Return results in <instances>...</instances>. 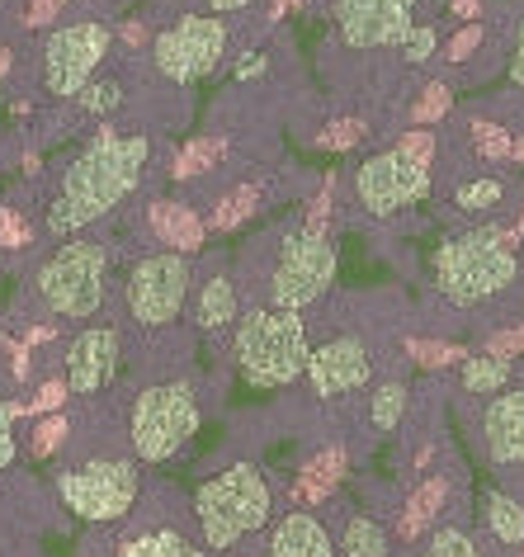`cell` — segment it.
Wrapping results in <instances>:
<instances>
[{"label":"cell","instance_id":"cell-1","mask_svg":"<svg viewBox=\"0 0 524 557\" xmlns=\"http://www.w3.org/2000/svg\"><path fill=\"white\" fill-rule=\"evenodd\" d=\"M151 157L147 137H118V133H100L95 143H86L72 157L62 175V194L48 213V232L66 236L86 222L114 213L142 180V165Z\"/></svg>","mask_w":524,"mask_h":557},{"label":"cell","instance_id":"cell-2","mask_svg":"<svg viewBox=\"0 0 524 557\" xmlns=\"http://www.w3.org/2000/svg\"><path fill=\"white\" fill-rule=\"evenodd\" d=\"M520 274V260L510 250V236L477 227L463 236H449L435 250V284L453 308H477V302L501 298Z\"/></svg>","mask_w":524,"mask_h":557},{"label":"cell","instance_id":"cell-3","mask_svg":"<svg viewBox=\"0 0 524 557\" xmlns=\"http://www.w3.org/2000/svg\"><path fill=\"white\" fill-rule=\"evenodd\" d=\"M270 515H274V492H270L265 472L251 463L227 468L223 478L203 482L195 492V520L213 553L237 548L246 534L270 524Z\"/></svg>","mask_w":524,"mask_h":557},{"label":"cell","instance_id":"cell-4","mask_svg":"<svg viewBox=\"0 0 524 557\" xmlns=\"http://www.w3.org/2000/svg\"><path fill=\"white\" fill-rule=\"evenodd\" d=\"M312 345L298 312L284 308H251L237 322V364L246 383L255 387H288L308 373Z\"/></svg>","mask_w":524,"mask_h":557},{"label":"cell","instance_id":"cell-5","mask_svg":"<svg viewBox=\"0 0 524 557\" xmlns=\"http://www.w3.org/2000/svg\"><path fill=\"white\" fill-rule=\"evenodd\" d=\"M199 397L189 383H157L147 393H137L133 401V454L147 458V463H165L185 449L189 440L199 435Z\"/></svg>","mask_w":524,"mask_h":557},{"label":"cell","instance_id":"cell-6","mask_svg":"<svg viewBox=\"0 0 524 557\" xmlns=\"http://www.w3.org/2000/svg\"><path fill=\"white\" fill-rule=\"evenodd\" d=\"M336 270H340V256H336V242L326 232H294L288 242L279 246V260H274V274H270V308H284V312H302L308 302H316L336 284Z\"/></svg>","mask_w":524,"mask_h":557},{"label":"cell","instance_id":"cell-7","mask_svg":"<svg viewBox=\"0 0 524 557\" xmlns=\"http://www.w3.org/2000/svg\"><path fill=\"white\" fill-rule=\"evenodd\" d=\"M109 250L104 242H72L38 270V294L58 317H90L104 302Z\"/></svg>","mask_w":524,"mask_h":557},{"label":"cell","instance_id":"cell-8","mask_svg":"<svg viewBox=\"0 0 524 557\" xmlns=\"http://www.w3.org/2000/svg\"><path fill=\"white\" fill-rule=\"evenodd\" d=\"M189 288H195V270L180 250H161L133 264L128 274V312L142 326H171L185 312Z\"/></svg>","mask_w":524,"mask_h":557},{"label":"cell","instance_id":"cell-9","mask_svg":"<svg viewBox=\"0 0 524 557\" xmlns=\"http://www.w3.org/2000/svg\"><path fill=\"white\" fill-rule=\"evenodd\" d=\"M58 492L80 520H123L137 500V468L128 458H95L86 468L62 472Z\"/></svg>","mask_w":524,"mask_h":557},{"label":"cell","instance_id":"cell-10","mask_svg":"<svg viewBox=\"0 0 524 557\" xmlns=\"http://www.w3.org/2000/svg\"><path fill=\"white\" fill-rule=\"evenodd\" d=\"M227 58V24L213 15H185L151 44V62L171 81H199Z\"/></svg>","mask_w":524,"mask_h":557},{"label":"cell","instance_id":"cell-11","mask_svg":"<svg viewBox=\"0 0 524 557\" xmlns=\"http://www.w3.org/2000/svg\"><path fill=\"white\" fill-rule=\"evenodd\" d=\"M425 194H431V165L411 161L402 147L378 151V157H369L360 171H354V199L374 218L402 213L407 203H421Z\"/></svg>","mask_w":524,"mask_h":557},{"label":"cell","instance_id":"cell-12","mask_svg":"<svg viewBox=\"0 0 524 557\" xmlns=\"http://www.w3.org/2000/svg\"><path fill=\"white\" fill-rule=\"evenodd\" d=\"M109 44H114V34H109V24H100V20H80V24L58 29L48 38V48H43L48 90L62 95V100L80 95L90 86V76H95V66H100V58L109 52Z\"/></svg>","mask_w":524,"mask_h":557},{"label":"cell","instance_id":"cell-13","mask_svg":"<svg viewBox=\"0 0 524 557\" xmlns=\"http://www.w3.org/2000/svg\"><path fill=\"white\" fill-rule=\"evenodd\" d=\"M411 5L416 0H336V29L350 48H388L407 44Z\"/></svg>","mask_w":524,"mask_h":557},{"label":"cell","instance_id":"cell-14","mask_svg":"<svg viewBox=\"0 0 524 557\" xmlns=\"http://www.w3.org/2000/svg\"><path fill=\"white\" fill-rule=\"evenodd\" d=\"M308 383L316 397H345L360 393V387L374 383V355L360 336H336L326 345H316L308 359Z\"/></svg>","mask_w":524,"mask_h":557},{"label":"cell","instance_id":"cell-15","mask_svg":"<svg viewBox=\"0 0 524 557\" xmlns=\"http://www.w3.org/2000/svg\"><path fill=\"white\" fill-rule=\"evenodd\" d=\"M114 373H118V331L109 326L80 331L72 350H66V387L76 397H95L100 387H109Z\"/></svg>","mask_w":524,"mask_h":557},{"label":"cell","instance_id":"cell-16","mask_svg":"<svg viewBox=\"0 0 524 557\" xmlns=\"http://www.w3.org/2000/svg\"><path fill=\"white\" fill-rule=\"evenodd\" d=\"M482 444L496 468H524V387H506L487 401Z\"/></svg>","mask_w":524,"mask_h":557},{"label":"cell","instance_id":"cell-17","mask_svg":"<svg viewBox=\"0 0 524 557\" xmlns=\"http://www.w3.org/2000/svg\"><path fill=\"white\" fill-rule=\"evenodd\" d=\"M265 557H336V543L312 510H294L274 524Z\"/></svg>","mask_w":524,"mask_h":557},{"label":"cell","instance_id":"cell-18","mask_svg":"<svg viewBox=\"0 0 524 557\" xmlns=\"http://www.w3.org/2000/svg\"><path fill=\"white\" fill-rule=\"evenodd\" d=\"M482 529H487V539L496 543V553H515L524 543V500L501 492V486H491V492L482 496Z\"/></svg>","mask_w":524,"mask_h":557},{"label":"cell","instance_id":"cell-19","mask_svg":"<svg viewBox=\"0 0 524 557\" xmlns=\"http://www.w3.org/2000/svg\"><path fill=\"white\" fill-rule=\"evenodd\" d=\"M151 232H157L165 246L180 250V256H189V250L203 246V222L189 213L185 203H157L151 208Z\"/></svg>","mask_w":524,"mask_h":557},{"label":"cell","instance_id":"cell-20","mask_svg":"<svg viewBox=\"0 0 524 557\" xmlns=\"http://www.w3.org/2000/svg\"><path fill=\"white\" fill-rule=\"evenodd\" d=\"M445 496H449V478H431V482H421L416 492H411L407 510H402V534H407V539L425 534V529L435 524L439 506H445Z\"/></svg>","mask_w":524,"mask_h":557},{"label":"cell","instance_id":"cell-21","mask_svg":"<svg viewBox=\"0 0 524 557\" xmlns=\"http://www.w3.org/2000/svg\"><path fill=\"white\" fill-rule=\"evenodd\" d=\"M510 373H515V364H510V359H501V355H491V350L463 359V387H467V393H482V397L506 393Z\"/></svg>","mask_w":524,"mask_h":557},{"label":"cell","instance_id":"cell-22","mask_svg":"<svg viewBox=\"0 0 524 557\" xmlns=\"http://www.w3.org/2000/svg\"><path fill=\"white\" fill-rule=\"evenodd\" d=\"M392 543H388V529L369 515H350L340 529V557H388Z\"/></svg>","mask_w":524,"mask_h":557},{"label":"cell","instance_id":"cell-23","mask_svg":"<svg viewBox=\"0 0 524 557\" xmlns=\"http://www.w3.org/2000/svg\"><path fill=\"white\" fill-rule=\"evenodd\" d=\"M237 322V284H232L227 274H213L209 284H203V294H199V326H232Z\"/></svg>","mask_w":524,"mask_h":557},{"label":"cell","instance_id":"cell-24","mask_svg":"<svg viewBox=\"0 0 524 557\" xmlns=\"http://www.w3.org/2000/svg\"><path fill=\"white\" fill-rule=\"evenodd\" d=\"M118 557H203V548H195L185 534L175 529H157V534H137L118 548Z\"/></svg>","mask_w":524,"mask_h":557},{"label":"cell","instance_id":"cell-25","mask_svg":"<svg viewBox=\"0 0 524 557\" xmlns=\"http://www.w3.org/2000/svg\"><path fill=\"white\" fill-rule=\"evenodd\" d=\"M407 387L402 383H383L374 387V397H369V421H374V430H383V435H392L397 425H402L407 416Z\"/></svg>","mask_w":524,"mask_h":557},{"label":"cell","instance_id":"cell-26","mask_svg":"<svg viewBox=\"0 0 524 557\" xmlns=\"http://www.w3.org/2000/svg\"><path fill=\"white\" fill-rule=\"evenodd\" d=\"M223 151H227V143L217 133H209V137H195L180 157H175V180H195V175H203L213 161H223Z\"/></svg>","mask_w":524,"mask_h":557},{"label":"cell","instance_id":"cell-27","mask_svg":"<svg viewBox=\"0 0 524 557\" xmlns=\"http://www.w3.org/2000/svg\"><path fill=\"white\" fill-rule=\"evenodd\" d=\"M421 557H487L482 553V543L467 534V529H453V524H439L431 539H425Z\"/></svg>","mask_w":524,"mask_h":557},{"label":"cell","instance_id":"cell-28","mask_svg":"<svg viewBox=\"0 0 524 557\" xmlns=\"http://www.w3.org/2000/svg\"><path fill=\"white\" fill-rule=\"evenodd\" d=\"M255 208H260V189H255V185H237L232 194H223V199H217V208H213V227H223V232L241 227V222L251 218Z\"/></svg>","mask_w":524,"mask_h":557},{"label":"cell","instance_id":"cell-29","mask_svg":"<svg viewBox=\"0 0 524 557\" xmlns=\"http://www.w3.org/2000/svg\"><path fill=\"white\" fill-rule=\"evenodd\" d=\"M501 199H506L501 180H473V185H463L459 194H453V203H459L463 213H491Z\"/></svg>","mask_w":524,"mask_h":557},{"label":"cell","instance_id":"cell-30","mask_svg":"<svg viewBox=\"0 0 524 557\" xmlns=\"http://www.w3.org/2000/svg\"><path fill=\"white\" fill-rule=\"evenodd\" d=\"M449 104H453V90L435 81V86H425V90H421V100L411 104V119H416V123H435L439 114H449Z\"/></svg>","mask_w":524,"mask_h":557},{"label":"cell","instance_id":"cell-31","mask_svg":"<svg viewBox=\"0 0 524 557\" xmlns=\"http://www.w3.org/2000/svg\"><path fill=\"white\" fill-rule=\"evenodd\" d=\"M407 355L425 369H439V364H453V359H467V350L459 345H435V341H407Z\"/></svg>","mask_w":524,"mask_h":557},{"label":"cell","instance_id":"cell-32","mask_svg":"<svg viewBox=\"0 0 524 557\" xmlns=\"http://www.w3.org/2000/svg\"><path fill=\"white\" fill-rule=\"evenodd\" d=\"M76 100H80L86 114H104V109H118L123 95H118V81H90V86L80 90Z\"/></svg>","mask_w":524,"mask_h":557},{"label":"cell","instance_id":"cell-33","mask_svg":"<svg viewBox=\"0 0 524 557\" xmlns=\"http://www.w3.org/2000/svg\"><path fill=\"white\" fill-rule=\"evenodd\" d=\"M302 472H308V478H316V482H326V486H336V482L345 478V454H340V449H326V454H316Z\"/></svg>","mask_w":524,"mask_h":557},{"label":"cell","instance_id":"cell-34","mask_svg":"<svg viewBox=\"0 0 524 557\" xmlns=\"http://www.w3.org/2000/svg\"><path fill=\"white\" fill-rule=\"evenodd\" d=\"M24 407H15V401H0V472H5L10 463H15V416H20Z\"/></svg>","mask_w":524,"mask_h":557},{"label":"cell","instance_id":"cell-35","mask_svg":"<svg viewBox=\"0 0 524 557\" xmlns=\"http://www.w3.org/2000/svg\"><path fill=\"white\" fill-rule=\"evenodd\" d=\"M435 48H439V34H435V24H416V29L407 34V44H402L407 62H425V58H431Z\"/></svg>","mask_w":524,"mask_h":557},{"label":"cell","instance_id":"cell-36","mask_svg":"<svg viewBox=\"0 0 524 557\" xmlns=\"http://www.w3.org/2000/svg\"><path fill=\"white\" fill-rule=\"evenodd\" d=\"M473 143H477L482 157H510V147H515L501 128H496V123H477V128H473Z\"/></svg>","mask_w":524,"mask_h":557},{"label":"cell","instance_id":"cell-37","mask_svg":"<svg viewBox=\"0 0 524 557\" xmlns=\"http://www.w3.org/2000/svg\"><path fill=\"white\" fill-rule=\"evenodd\" d=\"M364 137V123L360 119H340V123H330V128L322 133V147H336V151H345V147H354Z\"/></svg>","mask_w":524,"mask_h":557},{"label":"cell","instance_id":"cell-38","mask_svg":"<svg viewBox=\"0 0 524 557\" xmlns=\"http://www.w3.org/2000/svg\"><path fill=\"white\" fill-rule=\"evenodd\" d=\"M62 435H66V421L62 416H48V421L34 430V458H48L62 444Z\"/></svg>","mask_w":524,"mask_h":557},{"label":"cell","instance_id":"cell-39","mask_svg":"<svg viewBox=\"0 0 524 557\" xmlns=\"http://www.w3.org/2000/svg\"><path fill=\"white\" fill-rule=\"evenodd\" d=\"M487 38V24H467L449 38V62H467V52H477V44Z\"/></svg>","mask_w":524,"mask_h":557},{"label":"cell","instance_id":"cell-40","mask_svg":"<svg viewBox=\"0 0 524 557\" xmlns=\"http://www.w3.org/2000/svg\"><path fill=\"white\" fill-rule=\"evenodd\" d=\"M0 246H29V222L15 208H0Z\"/></svg>","mask_w":524,"mask_h":557},{"label":"cell","instance_id":"cell-41","mask_svg":"<svg viewBox=\"0 0 524 557\" xmlns=\"http://www.w3.org/2000/svg\"><path fill=\"white\" fill-rule=\"evenodd\" d=\"M66 393H72V387H66V379H62V383H43V387H38V397L29 401V416L58 411V407H62V401H66Z\"/></svg>","mask_w":524,"mask_h":557},{"label":"cell","instance_id":"cell-42","mask_svg":"<svg viewBox=\"0 0 524 557\" xmlns=\"http://www.w3.org/2000/svg\"><path fill=\"white\" fill-rule=\"evenodd\" d=\"M397 147H402V151H407V157H411V161H421V165H431V157H435V137H431V133H425V128H416V133H407V137H402V143H397Z\"/></svg>","mask_w":524,"mask_h":557},{"label":"cell","instance_id":"cell-43","mask_svg":"<svg viewBox=\"0 0 524 557\" xmlns=\"http://www.w3.org/2000/svg\"><path fill=\"white\" fill-rule=\"evenodd\" d=\"M487 350H491V355H501V359L520 355V350H524V326H515V331H496V336L487 341Z\"/></svg>","mask_w":524,"mask_h":557},{"label":"cell","instance_id":"cell-44","mask_svg":"<svg viewBox=\"0 0 524 557\" xmlns=\"http://www.w3.org/2000/svg\"><path fill=\"white\" fill-rule=\"evenodd\" d=\"M62 5H66V0H29V20H24V24H34V29H38V24H52L62 15Z\"/></svg>","mask_w":524,"mask_h":557},{"label":"cell","instance_id":"cell-45","mask_svg":"<svg viewBox=\"0 0 524 557\" xmlns=\"http://www.w3.org/2000/svg\"><path fill=\"white\" fill-rule=\"evenodd\" d=\"M449 10L467 24H482V0H449Z\"/></svg>","mask_w":524,"mask_h":557},{"label":"cell","instance_id":"cell-46","mask_svg":"<svg viewBox=\"0 0 524 557\" xmlns=\"http://www.w3.org/2000/svg\"><path fill=\"white\" fill-rule=\"evenodd\" d=\"M510 81L524 90V24H520V44H515V58H510Z\"/></svg>","mask_w":524,"mask_h":557},{"label":"cell","instance_id":"cell-47","mask_svg":"<svg viewBox=\"0 0 524 557\" xmlns=\"http://www.w3.org/2000/svg\"><path fill=\"white\" fill-rule=\"evenodd\" d=\"M265 72V58H246L241 66H237V81H251V76H260Z\"/></svg>","mask_w":524,"mask_h":557},{"label":"cell","instance_id":"cell-48","mask_svg":"<svg viewBox=\"0 0 524 557\" xmlns=\"http://www.w3.org/2000/svg\"><path fill=\"white\" fill-rule=\"evenodd\" d=\"M213 10H241V5H251V0H209Z\"/></svg>","mask_w":524,"mask_h":557},{"label":"cell","instance_id":"cell-49","mask_svg":"<svg viewBox=\"0 0 524 557\" xmlns=\"http://www.w3.org/2000/svg\"><path fill=\"white\" fill-rule=\"evenodd\" d=\"M288 5H298V0H274V10H270V15H274V20H279V15H284V10H288Z\"/></svg>","mask_w":524,"mask_h":557},{"label":"cell","instance_id":"cell-50","mask_svg":"<svg viewBox=\"0 0 524 557\" xmlns=\"http://www.w3.org/2000/svg\"><path fill=\"white\" fill-rule=\"evenodd\" d=\"M510 157H515V161H524V143H515V147H510Z\"/></svg>","mask_w":524,"mask_h":557}]
</instances>
